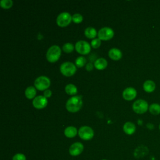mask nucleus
I'll return each instance as SVG.
<instances>
[{
    "label": "nucleus",
    "mask_w": 160,
    "mask_h": 160,
    "mask_svg": "<svg viewBox=\"0 0 160 160\" xmlns=\"http://www.w3.org/2000/svg\"><path fill=\"white\" fill-rule=\"evenodd\" d=\"M82 105L81 96H74L70 98L66 103V109L71 112H76L80 110Z\"/></svg>",
    "instance_id": "obj_1"
},
{
    "label": "nucleus",
    "mask_w": 160,
    "mask_h": 160,
    "mask_svg": "<svg viewBox=\"0 0 160 160\" xmlns=\"http://www.w3.org/2000/svg\"><path fill=\"white\" fill-rule=\"evenodd\" d=\"M61 51L60 48L57 45L51 46L47 51L46 59L50 62H56L61 56Z\"/></svg>",
    "instance_id": "obj_2"
},
{
    "label": "nucleus",
    "mask_w": 160,
    "mask_h": 160,
    "mask_svg": "<svg viewBox=\"0 0 160 160\" xmlns=\"http://www.w3.org/2000/svg\"><path fill=\"white\" fill-rule=\"evenodd\" d=\"M60 71L65 76H72L76 71V67L71 62H65L61 65Z\"/></svg>",
    "instance_id": "obj_3"
},
{
    "label": "nucleus",
    "mask_w": 160,
    "mask_h": 160,
    "mask_svg": "<svg viewBox=\"0 0 160 160\" xmlns=\"http://www.w3.org/2000/svg\"><path fill=\"white\" fill-rule=\"evenodd\" d=\"M35 88L39 91L46 90L50 86L51 81L50 79L44 76H41L36 79L34 81Z\"/></svg>",
    "instance_id": "obj_4"
},
{
    "label": "nucleus",
    "mask_w": 160,
    "mask_h": 160,
    "mask_svg": "<svg viewBox=\"0 0 160 160\" xmlns=\"http://www.w3.org/2000/svg\"><path fill=\"white\" fill-rule=\"evenodd\" d=\"M94 131L93 129L87 126H82L78 130V135L79 138L84 141H89L94 137Z\"/></svg>",
    "instance_id": "obj_5"
},
{
    "label": "nucleus",
    "mask_w": 160,
    "mask_h": 160,
    "mask_svg": "<svg viewBox=\"0 0 160 160\" xmlns=\"http://www.w3.org/2000/svg\"><path fill=\"white\" fill-rule=\"evenodd\" d=\"M149 109L148 102L144 99H138L132 104V109L137 114H143Z\"/></svg>",
    "instance_id": "obj_6"
},
{
    "label": "nucleus",
    "mask_w": 160,
    "mask_h": 160,
    "mask_svg": "<svg viewBox=\"0 0 160 160\" xmlns=\"http://www.w3.org/2000/svg\"><path fill=\"white\" fill-rule=\"evenodd\" d=\"M72 21V16L69 12H63L60 13L56 19V23L60 27L68 26Z\"/></svg>",
    "instance_id": "obj_7"
},
{
    "label": "nucleus",
    "mask_w": 160,
    "mask_h": 160,
    "mask_svg": "<svg viewBox=\"0 0 160 160\" xmlns=\"http://www.w3.org/2000/svg\"><path fill=\"white\" fill-rule=\"evenodd\" d=\"M75 49L78 53L82 55L88 54L91 51L90 44L85 41H78L75 44Z\"/></svg>",
    "instance_id": "obj_8"
},
{
    "label": "nucleus",
    "mask_w": 160,
    "mask_h": 160,
    "mask_svg": "<svg viewBox=\"0 0 160 160\" xmlns=\"http://www.w3.org/2000/svg\"><path fill=\"white\" fill-rule=\"evenodd\" d=\"M98 38L102 41H108L114 36L113 30L109 27L101 28L98 32Z\"/></svg>",
    "instance_id": "obj_9"
},
{
    "label": "nucleus",
    "mask_w": 160,
    "mask_h": 160,
    "mask_svg": "<svg viewBox=\"0 0 160 160\" xmlns=\"http://www.w3.org/2000/svg\"><path fill=\"white\" fill-rule=\"evenodd\" d=\"M84 150V146L80 142H76L72 144L69 148V153L72 156H77L81 154Z\"/></svg>",
    "instance_id": "obj_10"
},
{
    "label": "nucleus",
    "mask_w": 160,
    "mask_h": 160,
    "mask_svg": "<svg viewBox=\"0 0 160 160\" xmlns=\"http://www.w3.org/2000/svg\"><path fill=\"white\" fill-rule=\"evenodd\" d=\"M47 98L44 96H38L32 101V105L36 109H42L47 106Z\"/></svg>",
    "instance_id": "obj_11"
},
{
    "label": "nucleus",
    "mask_w": 160,
    "mask_h": 160,
    "mask_svg": "<svg viewBox=\"0 0 160 160\" xmlns=\"http://www.w3.org/2000/svg\"><path fill=\"white\" fill-rule=\"evenodd\" d=\"M136 90L132 87L126 88L122 92V97L126 101L133 100L136 97Z\"/></svg>",
    "instance_id": "obj_12"
},
{
    "label": "nucleus",
    "mask_w": 160,
    "mask_h": 160,
    "mask_svg": "<svg viewBox=\"0 0 160 160\" xmlns=\"http://www.w3.org/2000/svg\"><path fill=\"white\" fill-rule=\"evenodd\" d=\"M148 148L143 145L138 146L134 151V155L136 158H140L145 156L148 154Z\"/></svg>",
    "instance_id": "obj_13"
},
{
    "label": "nucleus",
    "mask_w": 160,
    "mask_h": 160,
    "mask_svg": "<svg viewBox=\"0 0 160 160\" xmlns=\"http://www.w3.org/2000/svg\"><path fill=\"white\" fill-rule=\"evenodd\" d=\"M109 57L114 61H118L122 58L121 51L117 48H112L108 52Z\"/></svg>",
    "instance_id": "obj_14"
},
{
    "label": "nucleus",
    "mask_w": 160,
    "mask_h": 160,
    "mask_svg": "<svg viewBox=\"0 0 160 160\" xmlns=\"http://www.w3.org/2000/svg\"><path fill=\"white\" fill-rule=\"evenodd\" d=\"M123 131L126 134L131 135L136 131V126L132 122H126L123 125Z\"/></svg>",
    "instance_id": "obj_15"
},
{
    "label": "nucleus",
    "mask_w": 160,
    "mask_h": 160,
    "mask_svg": "<svg viewBox=\"0 0 160 160\" xmlns=\"http://www.w3.org/2000/svg\"><path fill=\"white\" fill-rule=\"evenodd\" d=\"M77 133H78L77 129L74 126H68L64 131V135L68 138H72L75 137Z\"/></svg>",
    "instance_id": "obj_16"
},
{
    "label": "nucleus",
    "mask_w": 160,
    "mask_h": 160,
    "mask_svg": "<svg viewBox=\"0 0 160 160\" xmlns=\"http://www.w3.org/2000/svg\"><path fill=\"white\" fill-rule=\"evenodd\" d=\"M94 65L95 68L97 69H98V70H103V69H104L107 67L108 62H107V61L105 59H104L102 58H101L97 59L95 61Z\"/></svg>",
    "instance_id": "obj_17"
},
{
    "label": "nucleus",
    "mask_w": 160,
    "mask_h": 160,
    "mask_svg": "<svg viewBox=\"0 0 160 160\" xmlns=\"http://www.w3.org/2000/svg\"><path fill=\"white\" fill-rule=\"evenodd\" d=\"M156 88V84L151 80H146L143 84V89L146 92H152Z\"/></svg>",
    "instance_id": "obj_18"
},
{
    "label": "nucleus",
    "mask_w": 160,
    "mask_h": 160,
    "mask_svg": "<svg viewBox=\"0 0 160 160\" xmlns=\"http://www.w3.org/2000/svg\"><path fill=\"white\" fill-rule=\"evenodd\" d=\"M36 94V90L35 88L33 86H29L25 90V96L29 99L34 98Z\"/></svg>",
    "instance_id": "obj_19"
},
{
    "label": "nucleus",
    "mask_w": 160,
    "mask_h": 160,
    "mask_svg": "<svg viewBox=\"0 0 160 160\" xmlns=\"http://www.w3.org/2000/svg\"><path fill=\"white\" fill-rule=\"evenodd\" d=\"M84 35L89 39H94L97 35L96 29L92 27H88L84 30Z\"/></svg>",
    "instance_id": "obj_20"
},
{
    "label": "nucleus",
    "mask_w": 160,
    "mask_h": 160,
    "mask_svg": "<svg viewBox=\"0 0 160 160\" xmlns=\"http://www.w3.org/2000/svg\"><path fill=\"white\" fill-rule=\"evenodd\" d=\"M149 111L152 115H158L160 114V105L158 103H152L149 106Z\"/></svg>",
    "instance_id": "obj_21"
},
{
    "label": "nucleus",
    "mask_w": 160,
    "mask_h": 160,
    "mask_svg": "<svg viewBox=\"0 0 160 160\" xmlns=\"http://www.w3.org/2000/svg\"><path fill=\"white\" fill-rule=\"evenodd\" d=\"M65 92L69 95H75L78 92V89L73 84H68L65 86Z\"/></svg>",
    "instance_id": "obj_22"
},
{
    "label": "nucleus",
    "mask_w": 160,
    "mask_h": 160,
    "mask_svg": "<svg viewBox=\"0 0 160 160\" xmlns=\"http://www.w3.org/2000/svg\"><path fill=\"white\" fill-rule=\"evenodd\" d=\"M86 62V59L83 56H79L75 61V65L78 68L83 67Z\"/></svg>",
    "instance_id": "obj_23"
},
{
    "label": "nucleus",
    "mask_w": 160,
    "mask_h": 160,
    "mask_svg": "<svg viewBox=\"0 0 160 160\" xmlns=\"http://www.w3.org/2000/svg\"><path fill=\"white\" fill-rule=\"evenodd\" d=\"M74 49V45L72 43H70V42L66 43L62 46V50L65 52H67V53H69V52H72Z\"/></svg>",
    "instance_id": "obj_24"
},
{
    "label": "nucleus",
    "mask_w": 160,
    "mask_h": 160,
    "mask_svg": "<svg viewBox=\"0 0 160 160\" xmlns=\"http://www.w3.org/2000/svg\"><path fill=\"white\" fill-rule=\"evenodd\" d=\"M0 6L4 9H9L12 6L11 0H2L0 1Z\"/></svg>",
    "instance_id": "obj_25"
},
{
    "label": "nucleus",
    "mask_w": 160,
    "mask_h": 160,
    "mask_svg": "<svg viewBox=\"0 0 160 160\" xmlns=\"http://www.w3.org/2000/svg\"><path fill=\"white\" fill-rule=\"evenodd\" d=\"M82 19L83 18L82 15L78 13H76L72 16V21L75 23H80L82 21Z\"/></svg>",
    "instance_id": "obj_26"
},
{
    "label": "nucleus",
    "mask_w": 160,
    "mask_h": 160,
    "mask_svg": "<svg viewBox=\"0 0 160 160\" xmlns=\"http://www.w3.org/2000/svg\"><path fill=\"white\" fill-rule=\"evenodd\" d=\"M91 45L93 48H98L101 45V39L99 38H94L91 41Z\"/></svg>",
    "instance_id": "obj_27"
},
{
    "label": "nucleus",
    "mask_w": 160,
    "mask_h": 160,
    "mask_svg": "<svg viewBox=\"0 0 160 160\" xmlns=\"http://www.w3.org/2000/svg\"><path fill=\"white\" fill-rule=\"evenodd\" d=\"M12 160H26V157L24 154L19 152L14 154L12 158Z\"/></svg>",
    "instance_id": "obj_28"
},
{
    "label": "nucleus",
    "mask_w": 160,
    "mask_h": 160,
    "mask_svg": "<svg viewBox=\"0 0 160 160\" xmlns=\"http://www.w3.org/2000/svg\"><path fill=\"white\" fill-rule=\"evenodd\" d=\"M51 94H52V92L49 89H46L44 91V96L46 97V98L51 97Z\"/></svg>",
    "instance_id": "obj_29"
},
{
    "label": "nucleus",
    "mask_w": 160,
    "mask_h": 160,
    "mask_svg": "<svg viewBox=\"0 0 160 160\" xmlns=\"http://www.w3.org/2000/svg\"><path fill=\"white\" fill-rule=\"evenodd\" d=\"M86 70L87 71H92V69H93V65H92V63H88L87 64H86Z\"/></svg>",
    "instance_id": "obj_30"
},
{
    "label": "nucleus",
    "mask_w": 160,
    "mask_h": 160,
    "mask_svg": "<svg viewBox=\"0 0 160 160\" xmlns=\"http://www.w3.org/2000/svg\"><path fill=\"white\" fill-rule=\"evenodd\" d=\"M147 128H149V129H153L154 128V124H151V123H148L147 124Z\"/></svg>",
    "instance_id": "obj_31"
},
{
    "label": "nucleus",
    "mask_w": 160,
    "mask_h": 160,
    "mask_svg": "<svg viewBox=\"0 0 160 160\" xmlns=\"http://www.w3.org/2000/svg\"><path fill=\"white\" fill-rule=\"evenodd\" d=\"M159 130H160V124H159Z\"/></svg>",
    "instance_id": "obj_32"
},
{
    "label": "nucleus",
    "mask_w": 160,
    "mask_h": 160,
    "mask_svg": "<svg viewBox=\"0 0 160 160\" xmlns=\"http://www.w3.org/2000/svg\"><path fill=\"white\" fill-rule=\"evenodd\" d=\"M102 160H108V159H102Z\"/></svg>",
    "instance_id": "obj_33"
}]
</instances>
